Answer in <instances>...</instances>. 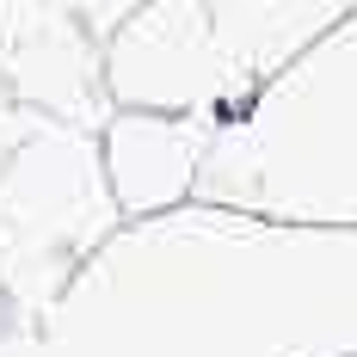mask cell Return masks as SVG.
<instances>
[{
	"label": "cell",
	"mask_w": 357,
	"mask_h": 357,
	"mask_svg": "<svg viewBox=\"0 0 357 357\" xmlns=\"http://www.w3.org/2000/svg\"><path fill=\"white\" fill-rule=\"evenodd\" d=\"M197 204L357 228V13L215 117Z\"/></svg>",
	"instance_id": "7a4b0ae2"
},
{
	"label": "cell",
	"mask_w": 357,
	"mask_h": 357,
	"mask_svg": "<svg viewBox=\"0 0 357 357\" xmlns=\"http://www.w3.org/2000/svg\"><path fill=\"white\" fill-rule=\"evenodd\" d=\"M13 357H357V228L222 204L123 222Z\"/></svg>",
	"instance_id": "6da1fadb"
},
{
	"label": "cell",
	"mask_w": 357,
	"mask_h": 357,
	"mask_svg": "<svg viewBox=\"0 0 357 357\" xmlns=\"http://www.w3.org/2000/svg\"><path fill=\"white\" fill-rule=\"evenodd\" d=\"M111 111H173L228 117L247 105V86L222 50L215 0H142L99 43Z\"/></svg>",
	"instance_id": "277c9868"
},
{
	"label": "cell",
	"mask_w": 357,
	"mask_h": 357,
	"mask_svg": "<svg viewBox=\"0 0 357 357\" xmlns=\"http://www.w3.org/2000/svg\"><path fill=\"white\" fill-rule=\"evenodd\" d=\"M215 117H173V111H111L99 123V154L123 222L173 215L197 204L204 160H210Z\"/></svg>",
	"instance_id": "5b68a950"
},
{
	"label": "cell",
	"mask_w": 357,
	"mask_h": 357,
	"mask_svg": "<svg viewBox=\"0 0 357 357\" xmlns=\"http://www.w3.org/2000/svg\"><path fill=\"white\" fill-rule=\"evenodd\" d=\"M136 6H142V0H74V13H80V19H86V31L99 37V43H105V37L117 31V25H123V19H130V13H136Z\"/></svg>",
	"instance_id": "8992f818"
},
{
	"label": "cell",
	"mask_w": 357,
	"mask_h": 357,
	"mask_svg": "<svg viewBox=\"0 0 357 357\" xmlns=\"http://www.w3.org/2000/svg\"><path fill=\"white\" fill-rule=\"evenodd\" d=\"M123 228L99 130L31 117L0 160V296L13 314L43 321L80 265Z\"/></svg>",
	"instance_id": "3957f363"
}]
</instances>
